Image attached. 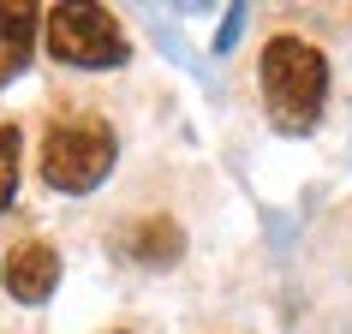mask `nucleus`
Listing matches in <instances>:
<instances>
[{
	"label": "nucleus",
	"mask_w": 352,
	"mask_h": 334,
	"mask_svg": "<svg viewBox=\"0 0 352 334\" xmlns=\"http://www.w3.org/2000/svg\"><path fill=\"white\" fill-rule=\"evenodd\" d=\"M19 162H24V131L6 120V126H0V215L19 197Z\"/></svg>",
	"instance_id": "obj_6"
},
{
	"label": "nucleus",
	"mask_w": 352,
	"mask_h": 334,
	"mask_svg": "<svg viewBox=\"0 0 352 334\" xmlns=\"http://www.w3.org/2000/svg\"><path fill=\"white\" fill-rule=\"evenodd\" d=\"M113 155H120V137H113L108 113L96 108H60L48 113L36 144V173L42 186L66 191V197H84L113 173Z\"/></svg>",
	"instance_id": "obj_2"
},
{
	"label": "nucleus",
	"mask_w": 352,
	"mask_h": 334,
	"mask_svg": "<svg viewBox=\"0 0 352 334\" xmlns=\"http://www.w3.org/2000/svg\"><path fill=\"white\" fill-rule=\"evenodd\" d=\"M0 287L19 298V304H48L54 287H60V251L48 239L6 245V257H0Z\"/></svg>",
	"instance_id": "obj_4"
},
{
	"label": "nucleus",
	"mask_w": 352,
	"mask_h": 334,
	"mask_svg": "<svg viewBox=\"0 0 352 334\" xmlns=\"http://www.w3.org/2000/svg\"><path fill=\"white\" fill-rule=\"evenodd\" d=\"M42 42L54 66H120L126 60V30L108 6H84V0H66V6H48L42 12Z\"/></svg>",
	"instance_id": "obj_3"
},
{
	"label": "nucleus",
	"mask_w": 352,
	"mask_h": 334,
	"mask_svg": "<svg viewBox=\"0 0 352 334\" xmlns=\"http://www.w3.org/2000/svg\"><path fill=\"white\" fill-rule=\"evenodd\" d=\"M42 36V12L30 0H0V84L12 72H24V60Z\"/></svg>",
	"instance_id": "obj_5"
},
{
	"label": "nucleus",
	"mask_w": 352,
	"mask_h": 334,
	"mask_svg": "<svg viewBox=\"0 0 352 334\" xmlns=\"http://www.w3.org/2000/svg\"><path fill=\"white\" fill-rule=\"evenodd\" d=\"M257 96L280 131H311L329 102V54L298 30H275L257 54Z\"/></svg>",
	"instance_id": "obj_1"
}]
</instances>
